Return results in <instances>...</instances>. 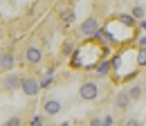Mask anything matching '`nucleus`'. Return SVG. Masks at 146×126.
<instances>
[{
    "instance_id": "nucleus-11",
    "label": "nucleus",
    "mask_w": 146,
    "mask_h": 126,
    "mask_svg": "<svg viewBox=\"0 0 146 126\" xmlns=\"http://www.w3.org/2000/svg\"><path fill=\"white\" fill-rule=\"evenodd\" d=\"M126 92H128V97H130V101H137L142 97V86H130Z\"/></svg>"
},
{
    "instance_id": "nucleus-15",
    "label": "nucleus",
    "mask_w": 146,
    "mask_h": 126,
    "mask_svg": "<svg viewBox=\"0 0 146 126\" xmlns=\"http://www.w3.org/2000/svg\"><path fill=\"white\" fill-rule=\"evenodd\" d=\"M5 126H23V119H20V117H9V119L5 122Z\"/></svg>"
},
{
    "instance_id": "nucleus-20",
    "label": "nucleus",
    "mask_w": 146,
    "mask_h": 126,
    "mask_svg": "<svg viewBox=\"0 0 146 126\" xmlns=\"http://www.w3.org/2000/svg\"><path fill=\"white\" fill-rule=\"evenodd\" d=\"M32 126H45V122H43L40 117H34V119H32Z\"/></svg>"
},
{
    "instance_id": "nucleus-8",
    "label": "nucleus",
    "mask_w": 146,
    "mask_h": 126,
    "mask_svg": "<svg viewBox=\"0 0 146 126\" xmlns=\"http://www.w3.org/2000/svg\"><path fill=\"white\" fill-rule=\"evenodd\" d=\"M14 65H16V59H14V54H11V52L0 54V70H11Z\"/></svg>"
},
{
    "instance_id": "nucleus-17",
    "label": "nucleus",
    "mask_w": 146,
    "mask_h": 126,
    "mask_svg": "<svg viewBox=\"0 0 146 126\" xmlns=\"http://www.w3.org/2000/svg\"><path fill=\"white\" fill-rule=\"evenodd\" d=\"M121 126H142V122H139L137 117H133V119H126V122H124Z\"/></svg>"
},
{
    "instance_id": "nucleus-22",
    "label": "nucleus",
    "mask_w": 146,
    "mask_h": 126,
    "mask_svg": "<svg viewBox=\"0 0 146 126\" xmlns=\"http://www.w3.org/2000/svg\"><path fill=\"white\" fill-rule=\"evenodd\" d=\"M139 27H142V29H144V32H146V18H144V20H142V23H139Z\"/></svg>"
},
{
    "instance_id": "nucleus-14",
    "label": "nucleus",
    "mask_w": 146,
    "mask_h": 126,
    "mask_svg": "<svg viewBox=\"0 0 146 126\" xmlns=\"http://www.w3.org/2000/svg\"><path fill=\"white\" fill-rule=\"evenodd\" d=\"M137 65H139V68L146 65V50H139V52H137Z\"/></svg>"
},
{
    "instance_id": "nucleus-12",
    "label": "nucleus",
    "mask_w": 146,
    "mask_h": 126,
    "mask_svg": "<svg viewBox=\"0 0 146 126\" xmlns=\"http://www.w3.org/2000/svg\"><path fill=\"white\" fill-rule=\"evenodd\" d=\"M61 20H63V25H72L74 11H72V9H65V11H61Z\"/></svg>"
},
{
    "instance_id": "nucleus-13",
    "label": "nucleus",
    "mask_w": 146,
    "mask_h": 126,
    "mask_svg": "<svg viewBox=\"0 0 146 126\" xmlns=\"http://www.w3.org/2000/svg\"><path fill=\"white\" fill-rule=\"evenodd\" d=\"M144 14H146V9L142 5H135V7H133V18H135V20H144Z\"/></svg>"
},
{
    "instance_id": "nucleus-9",
    "label": "nucleus",
    "mask_w": 146,
    "mask_h": 126,
    "mask_svg": "<svg viewBox=\"0 0 146 126\" xmlns=\"http://www.w3.org/2000/svg\"><path fill=\"white\" fill-rule=\"evenodd\" d=\"M110 61H99L94 68H97V77H108V70H110Z\"/></svg>"
},
{
    "instance_id": "nucleus-6",
    "label": "nucleus",
    "mask_w": 146,
    "mask_h": 126,
    "mask_svg": "<svg viewBox=\"0 0 146 126\" xmlns=\"http://www.w3.org/2000/svg\"><path fill=\"white\" fill-rule=\"evenodd\" d=\"M40 59H43V52H40L38 47L29 45V47L25 50V61H27V63H32V65H38V63H40Z\"/></svg>"
},
{
    "instance_id": "nucleus-23",
    "label": "nucleus",
    "mask_w": 146,
    "mask_h": 126,
    "mask_svg": "<svg viewBox=\"0 0 146 126\" xmlns=\"http://www.w3.org/2000/svg\"><path fill=\"white\" fill-rule=\"evenodd\" d=\"M58 126H72V124H70V122H63V124H58Z\"/></svg>"
},
{
    "instance_id": "nucleus-5",
    "label": "nucleus",
    "mask_w": 146,
    "mask_h": 126,
    "mask_svg": "<svg viewBox=\"0 0 146 126\" xmlns=\"http://www.w3.org/2000/svg\"><path fill=\"white\" fill-rule=\"evenodd\" d=\"M61 110H63V104H61L58 99H45V101H43V113L50 115V117L58 115Z\"/></svg>"
},
{
    "instance_id": "nucleus-10",
    "label": "nucleus",
    "mask_w": 146,
    "mask_h": 126,
    "mask_svg": "<svg viewBox=\"0 0 146 126\" xmlns=\"http://www.w3.org/2000/svg\"><path fill=\"white\" fill-rule=\"evenodd\" d=\"M119 23H121L124 27H135V25H137V20L133 18V14H121V16H119Z\"/></svg>"
},
{
    "instance_id": "nucleus-19",
    "label": "nucleus",
    "mask_w": 146,
    "mask_h": 126,
    "mask_svg": "<svg viewBox=\"0 0 146 126\" xmlns=\"http://www.w3.org/2000/svg\"><path fill=\"white\" fill-rule=\"evenodd\" d=\"M90 126H104V119H99V117H92V119H90Z\"/></svg>"
},
{
    "instance_id": "nucleus-7",
    "label": "nucleus",
    "mask_w": 146,
    "mask_h": 126,
    "mask_svg": "<svg viewBox=\"0 0 146 126\" xmlns=\"http://www.w3.org/2000/svg\"><path fill=\"white\" fill-rule=\"evenodd\" d=\"M112 104H115L117 110H126V108L130 106V97H128V92H126V90H124V92H117L115 99H112Z\"/></svg>"
},
{
    "instance_id": "nucleus-4",
    "label": "nucleus",
    "mask_w": 146,
    "mask_h": 126,
    "mask_svg": "<svg viewBox=\"0 0 146 126\" xmlns=\"http://www.w3.org/2000/svg\"><path fill=\"white\" fill-rule=\"evenodd\" d=\"M2 86H5L7 92H16V90L23 88V77H18V74H5Z\"/></svg>"
},
{
    "instance_id": "nucleus-21",
    "label": "nucleus",
    "mask_w": 146,
    "mask_h": 126,
    "mask_svg": "<svg viewBox=\"0 0 146 126\" xmlns=\"http://www.w3.org/2000/svg\"><path fill=\"white\" fill-rule=\"evenodd\" d=\"M112 122H115L112 117H104V126H112Z\"/></svg>"
},
{
    "instance_id": "nucleus-1",
    "label": "nucleus",
    "mask_w": 146,
    "mask_h": 126,
    "mask_svg": "<svg viewBox=\"0 0 146 126\" xmlns=\"http://www.w3.org/2000/svg\"><path fill=\"white\" fill-rule=\"evenodd\" d=\"M99 95H101V90H99V86H97L94 81H83V83L79 86V97H81L83 101H94Z\"/></svg>"
},
{
    "instance_id": "nucleus-2",
    "label": "nucleus",
    "mask_w": 146,
    "mask_h": 126,
    "mask_svg": "<svg viewBox=\"0 0 146 126\" xmlns=\"http://www.w3.org/2000/svg\"><path fill=\"white\" fill-rule=\"evenodd\" d=\"M101 25H99V20L94 16H90V18H86L83 23H81V27H79V32H81V36H97L101 29H99Z\"/></svg>"
},
{
    "instance_id": "nucleus-3",
    "label": "nucleus",
    "mask_w": 146,
    "mask_h": 126,
    "mask_svg": "<svg viewBox=\"0 0 146 126\" xmlns=\"http://www.w3.org/2000/svg\"><path fill=\"white\" fill-rule=\"evenodd\" d=\"M23 92L27 95V97H36L38 90H40V81L34 79V77H23Z\"/></svg>"
},
{
    "instance_id": "nucleus-16",
    "label": "nucleus",
    "mask_w": 146,
    "mask_h": 126,
    "mask_svg": "<svg viewBox=\"0 0 146 126\" xmlns=\"http://www.w3.org/2000/svg\"><path fill=\"white\" fill-rule=\"evenodd\" d=\"M72 52H74V45L72 43H65V45H63V56H70Z\"/></svg>"
},
{
    "instance_id": "nucleus-18",
    "label": "nucleus",
    "mask_w": 146,
    "mask_h": 126,
    "mask_svg": "<svg viewBox=\"0 0 146 126\" xmlns=\"http://www.w3.org/2000/svg\"><path fill=\"white\" fill-rule=\"evenodd\" d=\"M137 45H139V50H146V34L137 36Z\"/></svg>"
}]
</instances>
